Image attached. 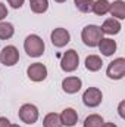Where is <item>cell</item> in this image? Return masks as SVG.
I'll return each instance as SVG.
<instances>
[{
    "instance_id": "cell-1",
    "label": "cell",
    "mask_w": 125,
    "mask_h": 127,
    "mask_svg": "<svg viewBox=\"0 0 125 127\" xmlns=\"http://www.w3.org/2000/svg\"><path fill=\"white\" fill-rule=\"evenodd\" d=\"M24 49L27 52L28 56L31 58H40L43 53H44V49H46V44L43 41V38L37 34H30L25 41H24Z\"/></svg>"
},
{
    "instance_id": "cell-2",
    "label": "cell",
    "mask_w": 125,
    "mask_h": 127,
    "mask_svg": "<svg viewBox=\"0 0 125 127\" xmlns=\"http://www.w3.org/2000/svg\"><path fill=\"white\" fill-rule=\"evenodd\" d=\"M103 38V32L100 30L99 25H87L85 28H83V32H81V40L85 46L88 47H96L99 46L100 40Z\"/></svg>"
},
{
    "instance_id": "cell-3",
    "label": "cell",
    "mask_w": 125,
    "mask_h": 127,
    "mask_svg": "<svg viewBox=\"0 0 125 127\" xmlns=\"http://www.w3.org/2000/svg\"><path fill=\"white\" fill-rule=\"evenodd\" d=\"M78 64H80L78 52L74 50V49H69L63 53L62 59H61V68L65 72H72L78 68Z\"/></svg>"
},
{
    "instance_id": "cell-4",
    "label": "cell",
    "mask_w": 125,
    "mask_h": 127,
    "mask_svg": "<svg viewBox=\"0 0 125 127\" xmlns=\"http://www.w3.org/2000/svg\"><path fill=\"white\" fill-rule=\"evenodd\" d=\"M18 115H19V118H21L22 123H25V124H34V123H37L40 114H38V109H37L35 105H32V103H24L19 108Z\"/></svg>"
},
{
    "instance_id": "cell-5",
    "label": "cell",
    "mask_w": 125,
    "mask_h": 127,
    "mask_svg": "<svg viewBox=\"0 0 125 127\" xmlns=\"http://www.w3.org/2000/svg\"><path fill=\"white\" fill-rule=\"evenodd\" d=\"M106 75L112 80H121L125 75V59L124 58H116L109 64L106 69Z\"/></svg>"
},
{
    "instance_id": "cell-6",
    "label": "cell",
    "mask_w": 125,
    "mask_h": 127,
    "mask_svg": "<svg viewBox=\"0 0 125 127\" xmlns=\"http://www.w3.org/2000/svg\"><path fill=\"white\" fill-rule=\"evenodd\" d=\"M102 100H103V93H102V90L97 89V87H88V89L84 92V95H83V102H84V105L88 106V108H96V106H99V105L102 103Z\"/></svg>"
},
{
    "instance_id": "cell-7",
    "label": "cell",
    "mask_w": 125,
    "mask_h": 127,
    "mask_svg": "<svg viewBox=\"0 0 125 127\" xmlns=\"http://www.w3.org/2000/svg\"><path fill=\"white\" fill-rule=\"evenodd\" d=\"M19 61V50L15 46H4L0 52V62L6 66H13Z\"/></svg>"
},
{
    "instance_id": "cell-8",
    "label": "cell",
    "mask_w": 125,
    "mask_h": 127,
    "mask_svg": "<svg viewBox=\"0 0 125 127\" xmlns=\"http://www.w3.org/2000/svg\"><path fill=\"white\" fill-rule=\"evenodd\" d=\"M27 75L31 81H35V83H40L43 80H46L47 77V68L46 65L41 62H35V64H31L27 69Z\"/></svg>"
},
{
    "instance_id": "cell-9",
    "label": "cell",
    "mask_w": 125,
    "mask_h": 127,
    "mask_svg": "<svg viewBox=\"0 0 125 127\" xmlns=\"http://www.w3.org/2000/svg\"><path fill=\"white\" fill-rule=\"evenodd\" d=\"M50 40L52 44L55 47H65L69 41H71V34L66 28H55L50 34Z\"/></svg>"
},
{
    "instance_id": "cell-10",
    "label": "cell",
    "mask_w": 125,
    "mask_h": 127,
    "mask_svg": "<svg viewBox=\"0 0 125 127\" xmlns=\"http://www.w3.org/2000/svg\"><path fill=\"white\" fill-rule=\"evenodd\" d=\"M81 86H83V81L78 77H66V78H63V81H62L63 92L69 93V95H74V93L80 92Z\"/></svg>"
},
{
    "instance_id": "cell-11",
    "label": "cell",
    "mask_w": 125,
    "mask_h": 127,
    "mask_svg": "<svg viewBox=\"0 0 125 127\" xmlns=\"http://www.w3.org/2000/svg\"><path fill=\"white\" fill-rule=\"evenodd\" d=\"M59 117H61L62 126L74 127L77 123H78V112H77L74 108H65Z\"/></svg>"
},
{
    "instance_id": "cell-12",
    "label": "cell",
    "mask_w": 125,
    "mask_h": 127,
    "mask_svg": "<svg viewBox=\"0 0 125 127\" xmlns=\"http://www.w3.org/2000/svg\"><path fill=\"white\" fill-rule=\"evenodd\" d=\"M121 22L118 21V19H115V18H107L104 22H103V25L100 27V30L103 34H107V35H115V34H118V32L121 31Z\"/></svg>"
},
{
    "instance_id": "cell-13",
    "label": "cell",
    "mask_w": 125,
    "mask_h": 127,
    "mask_svg": "<svg viewBox=\"0 0 125 127\" xmlns=\"http://www.w3.org/2000/svg\"><path fill=\"white\" fill-rule=\"evenodd\" d=\"M99 50L102 52L103 56H112L116 52V41L112 38H102L99 43Z\"/></svg>"
},
{
    "instance_id": "cell-14",
    "label": "cell",
    "mask_w": 125,
    "mask_h": 127,
    "mask_svg": "<svg viewBox=\"0 0 125 127\" xmlns=\"http://www.w3.org/2000/svg\"><path fill=\"white\" fill-rule=\"evenodd\" d=\"M109 13L115 18V19H124L125 18V1L124 0H115L113 3H110L109 7Z\"/></svg>"
},
{
    "instance_id": "cell-15",
    "label": "cell",
    "mask_w": 125,
    "mask_h": 127,
    "mask_svg": "<svg viewBox=\"0 0 125 127\" xmlns=\"http://www.w3.org/2000/svg\"><path fill=\"white\" fill-rule=\"evenodd\" d=\"M102 65H103L102 58L97 56V55H90V56L85 58V68H87L88 71H91V72L99 71V69L102 68Z\"/></svg>"
},
{
    "instance_id": "cell-16",
    "label": "cell",
    "mask_w": 125,
    "mask_h": 127,
    "mask_svg": "<svg viewBox=\"0 0 125 127\" xmlns=\"http://www.w3.org/2000/svg\"><path fill=\"white\" fill-rule=\"evenodd\" d=\"M109 7H110V3H109L107 0H96L93 3L91 12H94V13L99 15V16H103V15L109 13Z\"/></svg>"
},
{
    "instance_id": "cell-17",
    "label": "cell",
    "mask_w": 125,
    "mask_h": 127,
    "mask_svg": "<svg viewBox=\"0 0 125 127\" xmlns=\"http://www.w3.org/2000/svg\"><path fill=\"white\" fill-rule=\"evenodd\" d=\"M43 127H63L61 123V117L56 112H49L44 120H43Z\"/></svg>"
},
{
    "instance_id": "cell-18",
    "label": "cell",
    "mask_w": 125,
    "mask_h": 127,
    "mask_svg": "<svg viewBox=\"0 0 125 127\" xmlns=\"http://www.w3.org/2000/svg\"><path fill=\"white\" fill-rule=\"evenodd\" d=\"M30 7L34 13H44L49 9V0H30Z\"/></svg>"
},
{
    "instance_id": "cell-19",
    "label": "cell",
    "mask_w": 125,
    "mask_h": 127,
    "mask_svg": "<svg viewBox=\"0 0 125 127\" xmlns=\"http://www.w3.org/2000/svg\"><path fill=\"white\" fill-rule=\"evenodd\" d=\"M15 34V28L10 22H0V40H9Z\"/></svg>"
},
{
    "instance_id": "cell-20",
    "label": "cell",
    "mask_w": 125,
    "mask_h": 127,
    "mask_svg": "<svg viewBox=\"0 0 125 127\" xmlns=\"http://www.w3.org/2000/svg\"><path fill=\"white\" fill-rule=\"evenodd\" d=\"M103 118L99 114H91L84 120V127H102L103 126Z\"/></svg>"
},
{
    "instance_id": "cell-21",
    "label": "cell",
    "mask_w": 125,
    "mask_h": 127,
    "mask_svg": "<svg viewBox=\"0 0 125 127\" xmlns=\"http://www.w3.org/2000/svg\"><path fill=\"white\" fill-rule=\"evenodd\" d=\"M74 3H75L77 9H78L80 12L88 13V12H91V9H93L94 0H74Z\"/></svg>"
},
{
    "instance_id": "cell-22",
    "label": "cell",
    "mask_w": 125,
    "mask_h": 127,
    "mask_svg": "<svg viewBox=\"0 0 125 127\" xmlns=\"http://www.w3.org/2000/svg\"><path fill=\"white\" fill-rule=\"evenodd\" d=\"M24 1H25V0H7V3H9L10 7H13V9H21L22 4H24Z\"/></svg>"
},
{
    "instance_id": "cell-23",
    "label": "cell",
    "mask_w": 125,
    "mask_h": 127,
    "mask_svg": "<svg viewBox=\"0 0 125 127\" xmlns=\"http://www.w3.org/2000/svg\"><path fill=\"white\" fill-rule=\"evenodd\" d=\"M6 16H7V7L0 1V21H3Z\"/></svg>"
},
{
    "instance_id": "cell-24",
    "label": "cell",
    "mask_w": 125,
    "mask_h": 127,
    "mask_svg": "<svg viewBox=\"0 0 125 127\" xmlns=\"http://www.w3.org/2000/svg\"><path fill=\"white\" fill-rule=\"evenodd\" d=\"M0 127H10V121L6 117H0Z\"/></svg>"
},
{
    "instance_id": "cell-25",
    "label": "cell",
    "mask_w": 125,
    "mask_h": 127,
    "mask_svg": "<svg viewBox=\"0 0 125 127\" xmlns=\"http://www.w3.org/2000/svg\"><path fill=\"white\" fill-rule=\"evenodd\" d=\"M124 105H125V102L122 100V102L119 103V108H118V111H119V117H121V118H124V117H125V114H124Z\"/></svg>"
},
{
    "instance_id": "cell-26",
    "label": "cell",
    "mask_w": 125,
    "mask_h": 127,
    "mask_svg": "<svg viewBox=\"0 0 125 127\" xmlns=\"http://www.w3.org/2000/svg\"><path fill=\"white\" fill-rule=\"evenodd\" d=\"M102 127H118L116 124H113V123H103V126Z\"/></svg>"
},
{
    "instance_id": "cell-27",
    "label": "cell",
    "mask_w": 125,
    "mask_h": 127,
    "mask_svg": "<svg viewBox=\"0 0 125 127\" xmlns=\"http://www.w3.org/2000/svg\"><path fill=\"white\" fill-rule=\"evenodd\" d=\"M56 3H63V1H66V0H55Z\"/></svg>"
},
{
    "instance_id": "cell-28",
    "label": "cell",
    "mask_w": 125,
    "mask_h": 127,
    "mask_svg": "<svg viewBox=\"0 0 125 127\" xmlns=\"http://www.w3.org/2000/svg\"><path fill=\"white\" fill-rule=\"evenodd\" d=\"M10 127H21L19 124H10Z\"/></svg>"
}]
</instances>
